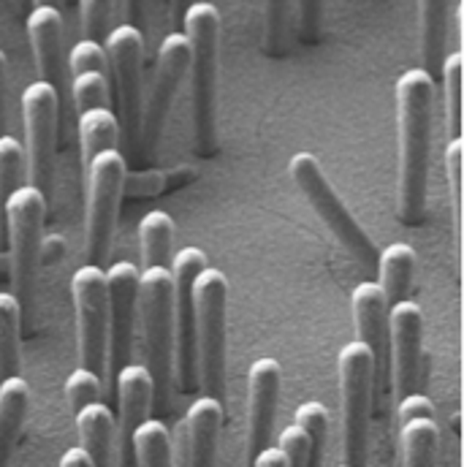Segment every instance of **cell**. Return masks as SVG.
<instances>
[{"label": "cell", "mask_w": 464, "mask_h": 467, "mask_svg": "<svg viewBox=\"0 0 464 467\" xmlns=\"http://www.w3.org/2000/svg\"><path fill=\"white\" fill-rule=\"evenodd\" d=\"M394 99L399 128V221L421 226L429 191L435 79L424 68H407L397 79Z\"/></svg>", "instance_id": "obj_1"}, {"label": "cell", "mask_w": 464, "mask_h": 467, "mask_svg": "<svg viewBox=\"0 0 464 467\" xmlns=\"http://www.w3.org/2000/svg\"><path fill=\"white\" fill-rule=\"evenodd\" d=\"M185 38L191 47V101L196 152L212 158L218 152V52H221V11L196 0L182 14Z\"/></svg>", "instance_id": "obj_2"}, {"label": "cell", "mask_w": 464, "mask_h": 467, "mask_svg": "<svg viewBox=\"0 0 464 467\" xmlns=\"http://www.w3.org/2000/svg\"><path fill=\"white\" fill-rule=\"evenodd\" d=\"M136 313L144 332L147 372L152 378V405L160 416L169 413L174 386V327H171V272L150 266L139 272Z\"/></svg>", "instance_id": "obj_3"}, {"label": "cell", "mask_w": 464, "mask_h": 467, "mask_svg": "<svg viewBox=\"0 0 464 467\" xmlns=\"http://www.w3.org/2000/svg\"><path fill=\"white\" fill-rule=\"evenodd\" d=\"M46 207H49L46 196L33 185L16 188L5 204V250H8L11 294L22 307V318H33Z\"/></svg>", "instance_id": "obj_4"}, {"label": "cell", "mask_w": 464, "mask_h": 467, "mask_svg": "<svg viewBox=\"0 0 464 467\" xmlns=\"http://www.w3.org/2000/svg\"><path fill=\"white\" fill-rule=\"evenodd\" d=\"M288 174L294 185L302 191L318 221L326 226V232L335 236V242L348 253L350 258L369 275H377V247L369 239V234L361 229V223L350 215L348 204L340 199L335 185L329 182L321 161L313 152H296L288 161Z\"/></svg>", "instance_id": "obj_5"}, {"label": "cell", "mask_w": 464, "mask_h": 467, "mask_svg": "<svg viewBox=\"0 0 464 467\" xmlns=\"http://www.w3.org/2000/svg\"><path fill=\"white\" fill-rule=\"evenodd\" d=\"M196 302V361L204 397L223 402L226 394V313L229 280L221 269L204 266L193 283Z\"/></svg>", "instance_id": "obj_6"}, {"label": "cell", "mask_w": 464, "mask_h": 467, "mask_svg": "<svg viewBox=\"0 0 464 467\" xmlns=\"http://www.w3.org/2000/svg\"><path fill=\"white\" fill-rule=\"evenodd\" d=\"M85 255L88 264L104 266L112 250L119 199L125 193V155L119 150L98 152L90 163H85Z\"/></svg>", "instance_id": "obj_7"}, {"label": "cell", "mask_w": 464, "mask_h": 467, "mask_svg": "<svg viewBox=\"0 0 464 467\" xmlns=\"http://www.w3.org/2000/svg\"><path fill=\"white\" fill-rule=\"evenodd\" d=\"M207 266V253L201 247H182L171 255V327H174V383L180 391L193 394L199 389V361H196V302L193 283Z\"/></svg>", "instance_id": "obj_8"}, {"label": "cell", "mask_w": 464, "mask_h": 467, "mask_svg": "<svg viewBox=\"0 0 464 467\" xmlns=\"http://www.w3.org/2000/svg\"><path fill=\"white\" fill-rule=\"evenodd\" d=\"M340 405H343V454L345 465H366V432L375 391V361L358 340L348 343L337 356Z\"/></svg>", "instance_id": "obj_9"}, {"label": "cell", "mask_w": 464, "mask_h": 467, "mask_svg": "<svg viewBox=\"0 0 464 467\" xmlns=\"http://www.w3.org/2000/svg\"><path fill=\"white\" fill-rule=\"evenodd\" d=\"M60 93L46 82H33L22 93V130H25V174L27 185L38 188L46 202L55 188V144H57Z\"/></svg>", "instance_id": "obj_10"}, {"label": "cell", "mask_w": 464, "mask_h": 467, "mask_svg": "<svg viewBox=\"0 0 464 467\" xmlns=\"http://www.w3.org/2000/svg\"><path fill=\"white\" fill-rule=\"evenodd\" d=\"M188 60H191V47L185 33L174 30L169 33L155 57V74L152 85L147 93V101H141V119H139V141H136V155L141 150V158L150 161L158 152L166 117L171 112V104L177 99V90L188 74Z\"/></svg>", "instance_id": "obj_11"}, {"label": "cell", "mask_w": 464, "mask_h": 467, "mask_svg": "<svg viewBox=\"0 0 464 467\" xmlns=\"http://www.w3.org/2000/svg\"><path fill=\"white\" fill-rule=\"evenodd\" d=\"M107 71L112 74L117 101L119 139L130 150L139 141V119H141V68H144V33L128 22L117 25L104 38Z\"/></svg>", "instance_id": "obj_12"}, {"label": "cell", "mask_w": 464, "mask_h": 467, "mask_svg": "<svg viewBox=\"0 0 464 467\" xmlns=\"http://www.w3.org/2000/svg\"><path fill=\"white\" fill-rule=\"evenodd\" d=\"M74 316H77V353L79 367L104 378L107 372V272L104 266L85 264L71 277Z\"/></svg>", "instance_id": "obj_13"}, {"label": "cell", "mask_w": 464, "mask_h": 467, "mask_svg": "<svg viewBox=\"0 0 464 467\" xmlns=\"http://www.w3.org/2000/svg\"><path fill=\"white\" fill-rule=\"evenodd\" d=\"M107 272V383L115 391L119 369L130 364L133 335H136V302H139V266L130 261H117Z\"/></svg>", "instance_id": "obj_14"}, {"label": "cell", "mask_w": 464, "mask_h": 467, "mask_svg": "<svg viewBox=\"0 0 464 467\" xmlns=\"http://www.w3.org/2000/svg\"><path fill=\"white\" fill-rule=\"evenodd\" d=\"M112 400L117 402L115 457L117 467H136L133 435L150 419L152 378L144 364H125L115 380Z\"/></svg>", "instance_id": "obj_15"}, {"label": "cell", "mask_w": 464, "mask_h": 467, "mask_svg": "<svg viewBox=\"0 0 464 467\" xmlns=\"http://www.w3.org/2000/svg\"><path fill=\"white\" fill-rule=\"evenodd\" d=\"M424 350V313L416 302L405 299L388 307V356L397 400L410 394L418 383Z\"/></svg>", "instance_id": "obj_16"}, {"label": "cell", "mask_w": 464, "mask_h": 467, "mask_svg": "<svg viewBox=\"0 0 464 467\" xmlns=\"http://www.w3.org/2000/svg\"><path fill=\"white\" fill-rule=\"evenodd\" d=\"M283 369L274 358H255L247 372V460L253 462L266 446H272L274 413L280 400Z\"/></svg>", "instance_id": "obj_17"}, {"label": "cell", "mask_w": 464, "mask_h": 467, "mask_svg": "<svg viewBox=\"0 0 464 467\" xmlns=\"http://www.w3.org/2000/svg\"><path fill=\"white\" fill-rule=\"evenodd\" d=\"M223 402L215 397H199L180 424V454L185 467H215L218 438L223 427Z\"/></svg>", "instance_id": "obj_18"}, {"label": "cell", "mask_w": 464, "mask_h": 467, "mask_svg": "<svg viewBox=\"0 0 464 467\" xmlns=\"http://www.w3.org/2000/svg\"><path fill=\"white\" fill-rule=\"evenodd\" d=\"M27 41L36 57V68L41 82L52 85L60 93L66 77V52H63V11L52 5H33L25 22Z\"/></svg>", "instance_id": "obj_19"}, {"label": "cell", "mask_w": 464, "mask_h": 467, "mask_svg": "<svg viewBox=\"0 0 464 467\" xmlns=\"http://www.w3.org/2000/svg\"><path fill=\"white\" fill-rule=\"evenodd\" d=\"M350 313H353V327L358 332V343L372 353L375 380H377L388 356V302L375 280H364L353 288Z\"/></svg>", "instance_id": "obj_20"}, {"label": "cell", "mask_w": 464, "mask_h": 467, "mask_svg": "<svg viewBox=\"0 0 464 467\" xmlns=\"http://www.w3.org/2000/svg\"><path fill=\"white\" fill-rule=\"evenodd\" d=\"M79 449L93 467L115 465V410L107 402H93L74 416Z\"/></svg>", "instance_id": "obj_21"}, {"label": "cell", "mask_w": 464, "mask_h": 467, "mask_svg": "<svg viewBox=\"0 0 464 467\" xmlns=\"http://www.w3.org/2000/svg\"><path fill=\"white\" fill-rule=\"evenodd\" d=\"M30 413V386L25 378L11 375L0 380V467H8L16 438Z\"/></svg>", "instance_id": "obj_22"}, {"label": "cell", "mask_w": 464, "mask_h": 467, "mask_svg": "<svg viewBox=\"0 0 464 467\" xmlns=\"http://www.w3.org/2000/svg\"><path fill=\"white\" fill-rule=\"evenodd\" d=\"M449 3L451 0H418V33H421V60L424 71L435 79L440 77L449 44Z\"/></svg>", "instance_id": "obj_23"}, {"label": "cell", "mask_w": 464, "mask_h": 467, "mask_svg": "<svg viewBox=\"0 0 464 467\" xmlns=\"http://www.w3.org/2000/svg\"><path fill=\"white\" fill-rule=\"evenodd\" d=\"M416 250L405 242H394L388 244L380 255H377V285L391 305H399L405 299H410V288H413V275H416Z\"/></svg>", "instance_id": "obj_24"}, {"label": "cell", "mask_w": 464, "mask_h": 467, "mask_svg": "<svg viewBox=\"0 0 464 467\" xmlns=\"http://www.w3.org/2000/svg\"><path fill=\"white\" fill-rule=\"evenodd\" d=\"M174 234H177V223L163 210H152L139 221V255L144 269L150 266L169 269L174 255Z\"/></svg>", "instance_id": "obj_25"}, {"label": "cell", "mask_w": 464, "mask_h": 467, "mask_svg": "<svg viewBox=\"0 0 464 467\" xmlns=\"http://www.w3.org/2000/svg\"><path fill=\"white\" fill-rule=\"evenodd\" d=\"M79 144L85 163H90L98 152L119 150V122L109 107L79 112Z\"/></svg>", "instance_id": "obj_26"}, {"label": "cell", "mask_w": 464, "mask_h": 467, "mask_svg": "<svg viewBox=\"0 0 464 467\" xmlns=\"http://www.w3.org/2000/svg\"><path fill=\"white\" fill-rule=\"evenodd\" d=\"M440 427L435 419H413L399 424V446L405 467H435Z\"/></svg>", "instance_id": "obj_27"}, {"label": "cell", "mask_w": 464, "mask_h": 467, "mask_svg": "<svg viewBox=\"0 0 464 467\" xmlns=\"http://www.w3.org/2000/svg\"><path fill=\"white\" fill-rule=\"evenodd\" d=\"M136 467H174V441L163 419H147L133 435Z\"/></svg>", "instance_id": "obj_28"}, {"label": "cell", "mask_w": 464, "mask_h": 467, "mask_svg": "<svg viewBox=\"0 0 464 467\" xmlns=\"http://www.w3.org/2000/svg\"><path fill=\"white\" fill-rule=\"evenodd\" d=\"M19 329L22 307L14 294L0 291V380L19 375Z\"/></svg>", "instance_id": "obj_29"}, {"label": "cell", "mask_w": 464, "mask_h": 467, "mask_svg": "<svg viewBox=\"0 0 464 467\" xmlns=\"http://www.w3.org/2000/svg\"><path fill=\"white\" fill-rule=\"evenodd\" d=\"M25 152L22 144L3 133L0 136V250H5V204L25 182Z\"/></svg>", "instance_id": "obj_30"}, {"label": "cell", "mask_w": 464, "mask_h": 467, "mask_svg": "<svg viewBox=\"0 0 464 467\" xmlns=\"http://www.w3.org/2000/svg\"><path fill=\"white\" fill-rule=\"evenodd\" d=\"M462 52L446 55L443 68H440V79H443V107H446V122H449L451 139L462 136Z\"/></svg>", "instance_id": "obj_31"}, {"label": "cell", "mask_w": 464, "mask_h": 467, "mask_svg": "<svg viewBox=\"0 0 464 467\" xmlns=\"http://www.w3.org/2000/svg\"><path fill=\"white\" fill-rule=\"evenodd\" d=\"M294 424H299L307 438H310V446H313V462L310 467H321L324 460V446H326V432H329V410L324 402H302L296 408V416H294Z\"/></svg>", "instance_id": "obj_32"}, {"label": "cell", "mask_w": 464, "mask_h": 467, "mask_svg": "<svg viewBox=\"0 0 464 467\" xmlns=\"http://www.w3.org/2000/svg\"><path fill=\"white\" fill-rule=\"evenodd\" d=\"M71 101L77 112L109 107V77L104 71H82L71 77Z\"/></svg>", "instance_id": "obj_33"}, {"label": "cell", "mask_w": 464, "mask_h": 467, "mask_svg": "<svg viewBox=\"0 0 464 467\" xmlns=\"http://www.w3.org/2000/svg\"><path fill=\"white\" fill-rule=\"evenodd\" d=\"M291 27V0H263V49L277 57L285 49Z\"/></svg>", "instance_id": "obj_34"}, {"label": "cell", "mask_w": 464, "mask_h": 467, "mask_svg": "<svg viewBox=\"0 0 464 467\" xmlns=\"http://www.w3.org/2000/svg\"><path fill=\"white\" fill-rule=\"evenodd\" d=\"M101 397H104V378L96 375L93 369L77 367L66 378V400H68V408H71L74 416L82 408H88L93 402H101Z\"/></svg>", "instance_id": "obj_35"}, {"label": "cell", "mask_w": 464, "mask_h": 467, "mask_svg": "<svg viewBox=\"0 0 464 467\" xmlns=\"http://www.w3.org/2000/svg\"><path fill=\"white\" fill-rule=\"evenodd\" d=\"M443 166L449 177V191H451V204H454V226L457 236L462 234V166H464V136L451 139L446 152H443Z\"/></svg>", "instance_id": "obj_36"}, {"label": "cell", "mask_w": 464, "mask_h": 467, "mask_svg": "<svg viewBox=\"0 0 464 467\" xmlns=\"http://www.w3.org/2000/svg\"><path fill=\"white\" fill-rule=\"evenodd\" d=\"M117 0H79L82 11V30L85 38L104 44L107 33L112 30V16H115Z\"/></svg>", "instance_id": "obj_37"}, {"label": "cell", "mask_w": 464, "mask_h": 467, "mask_svg": "<svg viewBox=\"0 0 464 467\" xmlns=\"http://www.w3.org/2000/svg\"><path fill=\"white\" fill-rule=\"evenodd\" d=\"M277 449L283 451L288 467H310L313 462V446L307 432L299 424H288L280 438H277Z\"/></svg>", "instance_id": "obj_38"}, {"label": "cell", "mask_w": 464, "mask_h": 467, "mask_svg": "<svg viewBox=\"0 0 464 467\" xmlns=\"http://www.w3.org/2000/svg\"><path fill=\"white\" fill-rule=\"evenodd\" d=\"M66 66H68V74H82V71H104L107 74V52H104V44L98 41H90V38H82L71 47L68 57H66Z\"/></svg>", "instance_id": "obj_39"}, {"label": "cell", "mask_w": 464, "mask_h": 467, "mask_svg": "<svg viewBox=\"0 0 464 467\" xmlns=\"http://www.w3.org/2000/svg\"><path fill=\"white\" fill-rule=\"evenodd\" d=\"M413 419H435L432 400L418 394V391H410L402 400H397V421L405 424V421H413Z\"/></svg>", "instance_id": "obj_40"}, {"label": "cell", "mask_w": 464, "mask_h": 467, "mask_svg": "<svg viewBox=\"0 0 464 467\" xmlns=\"http://www.w3.org/2000/svg\"><path fill=\"white\" fill-rule=\"evenodd\" d=\"M321 5H324V0H299V36H302L304 44L318 41Z\"/></svg>", "instance_id": "obj_41"}, {"label": "cell", "mask_w": 464, "mask_h": 467, "mask_svg": "<svg viewBox=\"0 0 464 467\" xmlns=\"http://www.w3.org/2000/svg\"><path fill=\"white\" fill-rule=\"evenodd\" d=\"M122 11H125V22L139 27L144 33V11H147V0H122Z\"/></svg>", "instance_id": "obj_42"}, {"label": "cell", "mask_w": 464, "mask_h": 467, "mask_svg": "<svg viewBox=\"0 0 464 467\" xmlns=\"http://www.w3.org/2000/svg\"><path fill=\"white\" fill-rule=\"evenodd\" d=\"M250 467H288V462H285V457H283V451H280L277 446H266V449L250 462Z\"/></svg>", "instance_id": "obj_43"}, {"label": "cell", "mask_w": 464, "mask_h": 467, "mask_svg": "<svg viewBox=\"0 0 464 467\" xmlns=\"http://www.w3.org/2000/svg\"><path fill=\"white\" fill-rule=\"evenodd\" d=\"M5 90H8V57L0 49V136L5 128Z\"/></svg>", "instance_id": "obj_44"}, {"label": "cell", "mask_w": 464, "mask_h": 467, "mask_svg": "<svg viewBox=\"0 0 464 467\" xmlns=\"http://www.w3.org/2000/svg\"><path fill=\"white\" fill-rule=\"evenodd\" d=\"M60 467H93V465H90V457H88L79 446H74V449H68V451L60 457Z\"/></svg>", "instance_id": "obj_45"}, {"label": "cell", "mask_w": 464, "mask_h": 467, "mask_svg": "<svg viewBox=\"0 0 464 467\" xmlns=\"http://www.w3.org/2000/svg\"><path fill=\"white\" fill-rule=\"evenodd\" d=\"M169 3H171V22H182V14L191 5V0H169Z\"/></svg>", "instance_id": "obj_46"}, {"label": "cell", "mask_w": 464, "mask_h": 467, "mask_svg": "<svg viewBox=\"0 0 464 467\" xmlns=\"http://www.w3.org/2000/svg\"><path fill=\"white\" fill-rule=\"evenodd\" d=\"M33 5H52V8H60L63 0H33Z\"/></svg>", "instance_id": "obj_47"}, {"label": "cell", "mask_w": 464, "mask_h": 467, "mask_svg": "<svg viewBox=\"0 0 464 467\" xmlns=\"http://www.w3.org/2000/svg\"><path fill=\"white\" fill-rule=\"evenodd\" d=\"M337 467H348V465H337Z\"/></svg>", "instance_id": "obj_48"}]
</instances>
